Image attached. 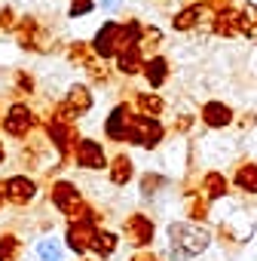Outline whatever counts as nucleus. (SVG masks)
Wrapping results in <instances>:
<instances>
[{
    "instance_id": "obj_4",
    "label": "nucleus",
    "mask_w": 257,
    "mask_h": 261,
    "mask_svg": "<svg viewBox=\"0 0 257 261\" xmlns=\"http://www.w3.org/2000/svg\"><path fill=\"white\" fill-rule=\"evenodd\" d=\"M92 53L95 59H116V53L122 49V34H119V22H104V28H98V34L92 37Z\"/></svg>"
},
{
    "instance_id": "obj_1",
    "label": "nucleus",
    "mask_w": 257,
    "mask_h": 261,
    "mask_svg": "<svg viewBox=\"0 0 257 261\" xmlns=\"http://www.w3.org/2000/svg\"><path fill=\"white\" fill-rule=\"evenodd\" d=\"M211 246V230L199 221H172L169 224V249L178 261H193Z\"/></svg>"
},
{
    "instance_id": "obj_23",
    "label": "nucleus",
    "mask_w": 257,
    "mask_h": 261,
    "mask_svg": "<svg viewBox=\"0 0 257 261\" xmlns=\"http://www.w3.org/2000/svg\"><path fill=\"white\" fill-rule=\"evenodd\" d=\"M208 212H211V203H208V200H205L202 194H187V215H190L193 221L205 224Z\"/></svg>"
},
{
    "instance_id": "obj_16",
    "label": "nucleus",
    "mask_w": 257,
    "mask_h": 261,
    "mask_svg": "<svg viewBox=\"0 0 257 261\" xmlns=\"http://www.w3.org/2000/svg\"><path fill=\"white\" fill-rule=\"evenodd\" d=\"M4 123H7V133H10V136H25L28 129H31V123H34L31 108H28V105H13Z\"/></svg>"
},
{
    "instance_id": "obj_12",
    "label": "nucleus",
    "mask_w": 257,
    "mask_h": 261,
    "mask_svg": "<svg viewBox=\"0 0 257 261\" xmlns=\"http://www.w3.org/2000/svg\"><path fill=\"white\" fill-rule=\"evenodd\" d=\"M230 185L239 191V194H248V197H257V160H245L236 166Z\"/></svg>"
},
{
    "instance_id": "obj_7",
    "label": "nucleus",
    "mask_w": 257,
    "mask_h": 261,
    "mask_svg": "<svg viewBox=\"0 0 257 261\" xmlns=\"http://www.w3.org/2000/svg\"><path fill=\"white\" fill-rule=\"evenodd\" d=\"M52 203H55V209H61V212L71 215V218H80V212L86 209L80 191H77L71 181H55V185H52Z\"/></svg>"
},
{
    "instance_id": "obj_28",
    "label": "nucleus",
    "mask_w": 257,
    "mask_h": 261,
    "mask_svg": "<svg viewBox=\"0 0 257 261\" xmlns=\"http://www.w3.org/2000/svg\"><path fill=\"white\" fill-rule=\"evenodd\" d=\"M166 185V178L163 175H144V181H141V194H150V191H156V188H163Z\"/></svg>"
},
{
    "instance_id": "obj_3",
    "label": "nucleus",
    "mask_w": 257,
    "mask_h": 261,
    "mask_svg": "<svg viewBox=\"0 0 257 261\" xmlns=\"http://www.w3.org/2000/svg\"><path fill=\"white\" fill-rule=\"evenodd\" d=\"M122 233L128 237V243H132L135 249H147L153 243V237H156V224L144 212H135V215H128L122 221Z\"/></svg>"
},
{
    "instance_id": "obj_27",
    "label": "nucleus",
    "mask_w": 257,
    "mask_h": 261,
    "mask_svg": "<svg viewBox=\"0 0 257 261\" xmlns=\"http://www.w3.org/2000/svg\"><path fill=\"white\" fill-rule=\"evenodd\" d=\"M196 4H202V7H205L211 16H214V13H223V10H230V7H233V0H196Z\"/></svg>"
},
{
    "instance_id": "obj_5",
    "label": "nucleus",
    "mask_w": 257,
    "mask_h": 261,
    "mask_svg": "<svg viewBox=\"0 0 257 261\" xmlns=\"http://www.w3.org/2000/svg\"><path fill=\"white\" fill-rule=\"evenodd\" d=\"M74 160H77L80 169H92V172L107 169V154H104V148H101L95 139H80V142H74Z\"/></svg>"
},
{
    "instance_id": "obj_14",
    "label": "nucleus",
    "mask_w": 257,
    "mask_h": 261,
    "mask_svg": "<svg viewBox=\"0 0 257 261\" xmlns=\"http://www.w3.org/2000/svg\"><path fill=\"white\" fill-rule=\"evenodd\" d=\"M211 34L227 37V40L239 37V10L230 7V10H223V13H214V16H211Z\"/></svg>"
},
{
    "instance_id": "obj_9",
    "label": "nucleus",
    "mask_w": 257,
    "mask_h": 261,
    "mask_svg": "<svg viewBox=\"0 0 257 261\" xmlns=\"http://www.w3.org/2000/svg\"><path fill=\"white\" fill-rule=\"evenodd\" d=\"M132 108H128L125 101L122 105H116L110 114H107V120H104V136L110 139V142H125V133H128V123H132Z\"/></svg>"
},
{
    "instance_id": "obj_25",
    "label": "nucleus",
    "mask_w": 257,
    "mask_h": 261,
    "mask_svg": "<svg viewBox=\"0 0 257 261\" xmlns=\"http://www.w3.org/2000/svg\"><path fill=\"white\" fill-rule=\"evenodd\" d=\"M37 258H43V261H61V243L55 237L40 240L37 243Z\"/></svg>"
},
{
    "instance_id": "obj_19",
    "label": "nucleus",
    "mask_w": 257,
    "mask_h": 261,
    "mask_svg": "<svg viewBox=\"0 0 257 261\" xmlns=\"http://www.w3.org/2000/svg\"><path fill=\"white\" fill-rule=\"evenodd\" d=\"M239 37L257 40V4L254 0H248V4L239 7Z\"/></svg>"
},
{
    "instance_id": "obj_17",
    "label": "nucleus",
    "mask_w": 257,
    "mask_h": 261,
    "mask_svg": "<svg viewBox=\"0 0 257 261\" xmlns=\"http://www.w3.org/2000/svg\"><path fill=\"white\" fill-rule=\"evenodd\" d=\"M132 175H135V166H132V160H128L125 154H116L113 160H107V178H110V185L122 188V185L132 181Z\"/></svg>"
},
{
    "instance_id": "obj_21",
    "label": "nucleus",
    "mask_w": 257,
    "mask_h": 261,
    "mask_svg": "<svg viewBox=\"0 0 257 261\" xmlns=\"http://www.w3.org/2000/svg\"><path fill=\"white\" fill-rule=\"evenodd\" d=\"M135 108H138V114L159 117L166 111V101H163V95H153V92H135Z\"/></svg>"
},
{
    "instance_id": "obj_32",
    "label": "nucleus",
    "mask_w": 257,
    "mask_h": 261,
    "mask_svg": "<svg viewBox=\"0 0 257 261\" xmlns=\"http://www.w3.org/2000/svg\"><path fill=\"white\" fill-rule=\"evenodd\" d=\"M98 4H101V7H104V10H116V7H119V4H122V0H98Z\"/></svg>"
},
{
    "instance_id": "obj_30",
    "label": "nucleus",
    "mask_w": 257,
    "mask_h": 261,
    "mask_svg": "<svg viewBox=\"0 0 257 261\" xmlns=\"http://www.w3.org/2000/svg\"><path fill=\"white\" fill-rule=\"evenodd\" d=\"M190 126H193V117H190V114H184V117H181V120L175 123V133H187Z\"/></svg>"
},
{
    "instance_id": "obj_2",
    "label": "nucleus",
    "mask_w": 257,
    "mask_h": 261,
    "mask_svg": "<svg viewBox=\"0 0 257 261\" xmlns=\"http://www.w3.org/2000/svg\"><path fill=\"white\" fill-rule=\"evenodd\" d=\"M166 139V126L159 123V117H147V114H135L132 123H128V133H125V142L135 145V148H156L159 142Z\"/></svg>"
},
{
    "instance_id": "obj_33",
    "label": "nucleus",
    "mask_w": 257,
    "mask_h": 261,
    "mask_svg": "<svg viewBox=\"0 0 257 261\" xmlns=\"http://www.w3.org/2000/svg\"><path fill=\"white\" fill-rule=\"evenodd\" d=\"M0 160H4V148H0Z\"/></svg>"
},
{
    "instance_id": "obj_8",
    "label": "nucleus",
    "mask_w": 257,
    "mask_h": 261,
    "mask_svg": "<svg viewBox=\"0 0 257 261\" xmlns=\"http://www.w3.org/2000/svg\"><path fill=\"white\" fill-rule=\"evenodd\" d=\"M95 233H98V224H92V221H80V218H77V221H71V224H68L65 243H68V249H71V252L83 255V252H89V249H92Z\"/></svg>"
},
{
    "instance_id": "obj_18",
    "label": "nucleus",
    "mask_w": 257,
    "mask_h": 261,
    "mask_svg": "<svg viewBox=\"0 0 257 261\" xmlns=\"http://www.w3.org/2000/svg\"><path fill=\"white\" fill-rule=\"evenodd\" d=\"M144 80L150 83V89H159L166 80H169V59L166 56H150L144 59Z\"/></svg>"
},
{
    "instance_id": "obj_11",
    "label": "nucleus",
    "mask_w": 257,
    "mask_h": 261,
    "mask_svg": "<svg viewBox=\"0 0 257 261\" xmlns=\"http://www.w3.org/2000/svg\"><path fill=\"white\" fill-rule=\"evenodd\" d=\"M208 19H211V13H208L202 4H187L184 10L175 13L172 28H175V31H196V28H202V22H208Z\"/></svg>"
},
{
    "instance_id": "obj_29",
    "label": "nucleus",
    "mask_w": 257,
    "mask_h": 261,
    "mask_svg": "<svg viewBox=\"0 0 257 261\" xmlns=\"http://www.w3.org/2000/svg\"><path fill=\"white\" fill-rule=\"evenodd\" d=\"M16 249H19V243H16L13 237L0 240V261H4V258H13V255H16Z\"/></svg>"
},
{
    "instance_id": "obj_34",
    "label": "nucleus",
    "mask_w": 257,
    "mask_h": 261,
    "mask_svg": "<svg viewBox=\"0 0 257 261\" xmlns=\"http://www.w3.org/2000/svg\"><path fill=\"white\" fill-rule=\"evenodd\" d=\"M254 117H257V108H254Z\"/></svg>"
},
{
    "instance_id": "obj_26",
    "label": "nucleus",
    "mask_w": 257,
    "mask_h": 261,
    "mask_svg": "<svg viewBox=\"0 0 257 261\" xmlns=\"http://www.w3.org/2000/svg\"><path fill=\"white\" fill-rule=\"evenodd\" d=\"M95 10V0H71V19L77 16H89Z\"/></svg>"
},
{
    "instance_id": "obj_20",
    "label": "nucleus",
    "mask_w": 257,
    "mask_h": 261,
    "mask_svg": "<svg viewBox=\"0 0 257 261\" xmlns=\"http://www.w3.org/2000/svg\"><path fill=\"white\" fill-rule=\"evenodd\" d=\"M65 105L80 117V114H89L92 111V92H89V86H71L68 89V98H65Z\"/></svg>"
},
{
    "instance_id": "obj_15",
    "label": "nucleus",
    "mask_w": 257,
    "mask_h": 261,
    "mask_svg": "<svg viewBox=\"0 0 257 261\" xmlns=\"http://www.w3.org/2000/svg\"><path fill=\"white\" fill-rule=\"evenodd\" d=\"M34 181L31 178H25V175H13L10 181H7V200L10 203H16V206H25V203H31L34 200Z\"/></svg>"
},
{
    "instance_id": "obj_24",
    "label": "nucleus",
    "mask_w": 257,
    "mask_h": 261,
    "mask_svg": "<svg viewBox=\"0 0 257 261\" xmlns=\"http://www.w3.org/2000/svg\"><path fill=\"white\" fill-rule=\"evenodd\" d=\"M49 139L55 142V148H58L61 154H68V151H71V145H74L68 123H58V120H52V123H49Z\"/></svg>"
},
{
    "instance_id": "obj_22",
    "label": "nucleus",
    "mask_w": 257,
    "mask_h": 261,
    "mask_svg": "<svg viewBox=\"0 0 257 261\" xmlns=\"http://www.w3.org/2000/svg\"><path fill=\"white\" fill-rule=\"evenodd\" d=\"M116 233L113 230H101L98 227V233H95V240H92V252L98 255V258H110L113 252H116Z\"/></svg>"
},
{
    "instance_id": "obj_13",
    "label": "nucleus",
    "mask_w": 257,
    "mask_h": 261,
    "mask_svg": "<svg viewBox=\"0 0 257 261\" xmlns=\"http://www.w3.org/2000/svg\"><path fill=\"white\" fill-rule=\"evenodd\" d=\"M116 71L125 77H135L144 71V49L141 46H122L116 53Z\"/></svg>"
},
{
    "instance_id": "obj_31",
    "label": "nucleus",
    "mask_w": 257,
    "mask_h": 261,
    "mask_svg": "<svg viewBox=\"0 0 257 261\" xmlns=\"http://www.w3.org/2000/svg\"><path fill=\"white\" fill-rule=\"evenodd\" d=\"M132 261H159V258H156V255H150V252H138Z\"/></svg>"
},
{
    "instance_id": "obj_6",
    "label": "nucleus",
    "mask_w": 257,
    "mask_h": 261,
    "mask_svg": "<svg viewBox=\"0 0 257 261\" xmlns=\"http://www.w3.org/2000/svg\"><path fill=\"white\" fill-rule=\"evenodd\" d=\"M199 120H202V126H208V129H227V126L236 123V111H233L227 101H220V98H208V101L199 108Z\"/></svg>"
},
{
    "instance_id": "obj_10",
    "label": "nucleus",
    "mask_w": 257,
    "mask_h": 261,
    "mask_svg": "<svg viewBox=\"0 0 257 261\" xmlns=\"http://www.w3.org/2000/svg\"><path fill=\"white\" fill-rule=\"evenodd\" d=\"M230 178L223 175V172H217V169H208L202 178H199V194L208 200V203H217V200H223V197H230Z\"/></svg>"
}]
</instances>
